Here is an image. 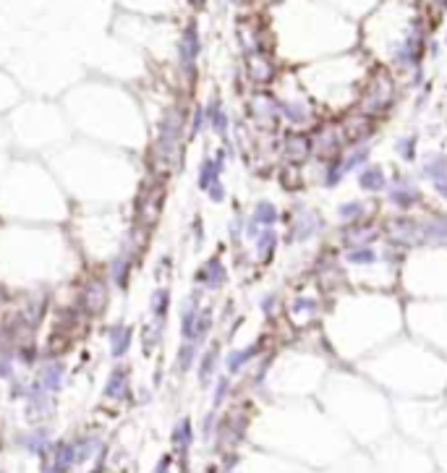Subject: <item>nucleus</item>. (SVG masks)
Wrapping results in <instances>:
<instances>
[{
	"mask_svg": "<svg viewBox=\"0 0 447 473\" xmlns=\"http://www.w3.org/2000/svg\"><path fill=\"white\" fill-rule=\"evenodd\" d=\"M369 3L371 0H335V6H343V11H346V6H348V8H364V6H366V8H369Z\"/></svg>",
	"mask_w": 447,
	"mask_h": 473,
	"instance_id": "nucleus-3",
	"label": "nucleus"
},
{
	"mask_svg": "<svg viewBox=\"0 0 447 473\" xmlns=\"http://www.w3.org/2000/svg\"><path fill=\"white\" fill-rule=\"evenodd\" d=\"M361 189H366V191H380V189H384V183H387V178L382 175L380 168H366V170H361Z\"/></svg>",
	"mask_w": 447,
	"mask_h": 473,
	"instance_id": "nucleus-1",
	"label": "nucleus"
},
{
	"mask_svg": "<svg viewBox=\"0 0 447 473\" xmlns=\"http://www.w3.org/2000/svg\"><path fill=\"white\" fill-rule=\"evenodd\" d=\"M361 209H364L361 202H350V205L340 207V215H343V220H356L361 215Z\"/></svg>",
	"mask_w": 447,
	"mask_h": 473,
	"instance_id": "nucleus-2",
	"label": "nucleus"
}]
</instances>
